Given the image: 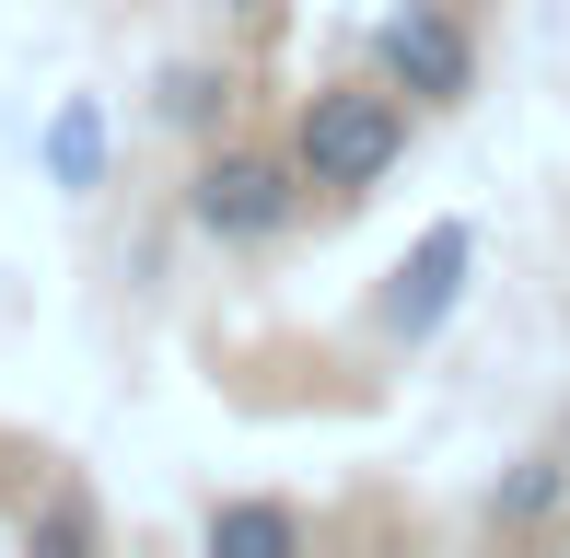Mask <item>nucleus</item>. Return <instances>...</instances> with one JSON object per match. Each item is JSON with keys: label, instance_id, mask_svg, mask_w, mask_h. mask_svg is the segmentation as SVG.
Instances as JSON below:
<instances>
[{"label": "nucleus", "instance_id": "f257e3e1", "mask_svg": "<svg viewBox=\"0 0 570 558\" xmlns=\"http://www.w3.org/2000/svg\"><path fill=\"white\" fill-rule=\"evenodd\" d=\"M407 129H420V106H407L396 82H326V93H303V117H292V163H303V187L315 198H373L384 175L407 163Z\"/></svg>", "mask_w": 570, "mask_h": 558}, {"label": "nucleus", "instance_id": "f03ea898", "mask_svg": "<svg viewBox=\"0 0 570 558\" xmlns=\"http://www.w3.org/2000/svg\"><path fill=\"white\" fill-rule=\"evenodd\" d=\"M303 198H315V187H303L292 140H279V151L210 140V151H198V175H187V233L222 245V257H268V245H292Z\"/></svg>", "mask_w": 570, "mask_h": 558}, {"label": "nucleus", "instance_id": "7ed1b4c3", "mask_svg": "<svg viewBox=\"0 0 570 558\" xmlns=\"http://www.w3.org/2000/svg\"><path fill=\"white\" fill-rule=\"evenodd\" d=\"M361 70L396 82L420 117H454L465 93H478V36H465L443 0H396V12H373V36H361Z\"/></svg>", "mask_w": 570, "mask_h": 558}, {"label": "nucleus", "instance_id": "20e7f679", "mask_svg": "<svg viewBox=\"0 0 570 558\" xmlns=\"http://www.w3.org/2000/svg\"><path fill=\"white\" fill-rule=\"evenodd\" d=\"M465 279H478V221H431V233L373 279V338H384V349H431V338L454 326Z\"/></svg>", "mask_w": 570, "mask_h": 558}, {"label": "nucleus", "instance_id": "39448f33", "mask_svg": "<svg viewBox=\"0 0 570 558\" xmlns=\"http://www.w3.org/2000/svg\"><path fill=\"white\" fill-rule=\"evenodd\" d=\"M36 163H47V187H59V198H94V187H106V163H117L106 106H94V93H59L47 129H36Z\"/></svg>", "mask_w": 570, "mask_h": 558}, {"label": "nucleus", "instance_id": "423d86ee", "mask_svg": "<svg viewBox=\"0 0 570 558\" xmlns=\"http://www.w3.org/2000/svg\"><path fill=\"white\" fill-rule=\"evenodd\" d=\"M548 524H570V454L535 442L489 477V536H548Z\"/></svg>", "mask_w": 570, "mask_h": 558}, {"label": "nucleus", "instance_id": "0eeeda50", "mask_svg": "<svg viewBox=\"0 0 570 558\" xmlns=\"http://www.w3.org/2000/svg\"><path fill=\"white\" fill-rule=\"evenodd\" d=\"M222 117H233V70L222 59H164V70H151V129H164V140H198V151H210Z\"/></svg>", "mask_w": 570, "mask_h": 558}, {"label": "nucleus", "instance_id": "6e6552de", "mask_svg": "<svg viewBox=\"0 0 570 558\" xmlns=\"http://www.w3.org/2000/svg\"><path fill=\"white\" fill-rule=\"evenodd\" d=\"M198 547H210V558H292L303 547V512H292V500H210Z\"/></svg>", "mask_w": 570, "mask_h": 558}, {"label": "nucleus", "instance_id": "1a4fd4ad", "mask_svg": "<svg viewBox=\"0 0 570 558\" xmlns=\"http://www.w3.org/2000/svg\"><path fill=\"white\" fill-rule=\"evenodd\" d=\"M94 536H106V524H94V500H82V489H59L47 512H23V547H94Z\"/></svg>", "mask_w": 570, "mask_h": 558}, {"label": "nucleus", "instance_id": "9d476101", "mask_svg": "<svg viewBox=\"0 0 570 558\" xmlns=\"http://www.w3.org/2000/svg\"><path fill=\"white\" fill-rule=\"evenodd\" d=\"M559 454H570V408H559Z\"/></svg>", "mask_w": 570, "mask_h": 558}]
</instances>
